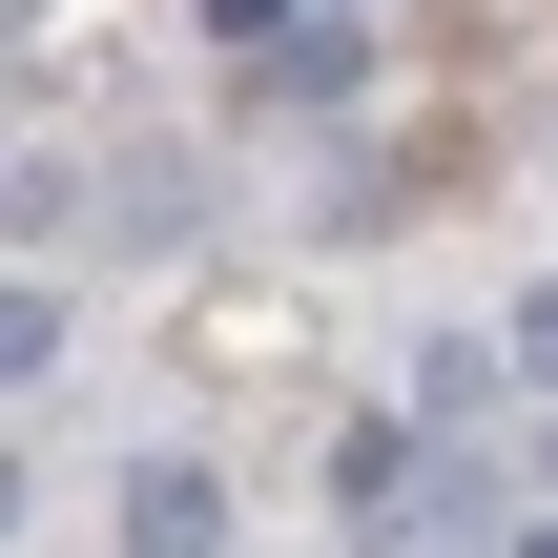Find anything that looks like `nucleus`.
Instances as JSON below:
<instances>
[{
  "mask_svg": "<svg viewBox=\"0 0 558 558\" xmlns=\"http://www.w3.org/2000/svg\"><path fill=\"white\" fill-rule=\"evenodd\" d=\"M518 558H558V518H518Z\"/></svg>",
  "mask_w": 558,
  "mask_h": 558,
  "instance_id": "nucleus-5",
  "label": "nucleus"
},
{
  "mask_svg": "<svg viewBox=\"0 0 558 558\" xmlns=\"http://www.w3.org/2000/svg\"><path fill=\"white\" fill-rule=\"evenodd\" d=\"M518 373H558V290H538V311H518Z\"/></svg>",
  "mask_w": 558,
  "mask_h": 558,
  "instance_id": "nucleus-4",
  "label": "nucleus"
},
{
  "mask_svg": "<svg viewBox=\"0 0 558 558\" xmlns=\"http://www.w3.org/2000/svg\"><path fill=\"white\" fill-rule=\"evenodd\" d=\"M331 21H352V0H331Z\"/></svg>",
  "mask_w": 558,
  "mask_h": 558,
  "instance_id": "nucleus-6",
  "label": "nucleus"
},
{
  "mask_svg": "<svg viewBox=\"0 0 558 558\" xmlns=\"http://www.w3.org/2000/svg\"><path fill=\"white\" fill-rule=\"evenodd\" d=\"M207 41H248V62H290V0H207Z\"/></svg>",
  "mask_w": 558,
  "mask_h": 558,
  "instance_id": "nucleus-3",
  "label": "nucleus"
},
{
  "mask_svg": "<svg viewBox=\"0 0 558 558\" xmlns=\"http://www.w3.org/2000/svg\"><path fill=\"white\" fill-rule=\"evenodd\" d=\"M331 497H352V558H518L497 456H456V435H331Z\"/></svg>",
  "mask_w": 558,
  "mask_h": 558,
  "instance_id": "nucleus-1",
  "label": "nucleus"
},
{
  "mask_svg": "<svg viewBox=\"0 0 558 558\" xmlns=\"http://www.w3.org/2000/svg\"><path fill=\"white\" fill-rule=\"evenodd\" d=\"M124 558H228V476L207 456H145L124 476Z\"/></svg>",
  "mask_w": 558,
  "mask_h": 558,
  "instance_id": "nucleus-2",
  "label": "nucleus"
}]
</instances>
